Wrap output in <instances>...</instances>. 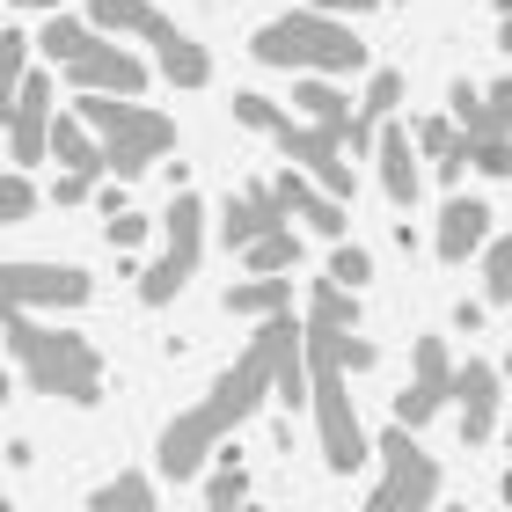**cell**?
Instances as JSON below:
<instances>
[{"mask_svg": "<svg viewBox=\"0 0 512 512\" xmlns=\"http://www.w3.org/2000/svg\"><path fill=\"white\" fill-rule=\"evenodd\" d=\"M8 352L22 366V381L59 403H103V359L81 330H52L30 308H8Z\"/></svg>", "mask_w": 512, "mask_h": 512, "instance_id": "cell-2", "label": "cell"}, {"mask_svg": "<svg viewBox=\"0 0 512 512\" xmlns=\"http://www.w3.org/2000/svg\"><path fill=\"white\" fill-rule=\"evenodd\" d=\"M308 8H322V15H366V8H381V0H308Z\"/></svg>", "mask_w": 512, "mask_h": 512, "instance_id": "cell-38", "label": "cell"}, {"mask_svg": "<svg viewBox=\"0 0 512 512\" xmlns=\"http://www.w3.org/2000/svg\"><path fill=\"white\" fill-rule=\"evenodd\" d=\"M286 227V198H278V183H249V191L227 198V249H249V242H264Z\"/></svg>", "mask_w": 512, "mask_h": 512, "instance_id": "cell-15", "label": "cell"}, {"mask_svg": "<svg viewBox=\"0 0 512 512\" xmlns=\"http://www.w3.org/2000/svg\"><path fill=\"white\" fill-rule=\"evenodd\" d=\"M88 22H96V30H110V37H147V44H161V37L176 30L154 0H88Z\"/></svg>", "mask_w": 512, "mask_h": 512, "instance_id": "cell-19", "label": "cell"}, {"mask_svg": "<svg viewBox=\"0 0 512 512\" xmlns=\"http://www.w3.org/2000/svg\"><path fill=\"white\" fill-rule=\"evenodd\" d=\"M454 330H483V300H461V308H454Z\"/></svg>", "mask_w": 512, "mask_h": 512, "instance_id": "cell-39", "label": "cell"}, {"mask_svg": "<svg viewBox=\"0 0 512 512\" xmlns=\"http://www.w3.org/2000/svg\"><path fill=\"white\" fill-rule=\"evenodd\" d=\"M278 118H286V110H278L271 96H235V125H249V132H278Z\"/></svg>", "mask_w": 512, "mask_h": 512, "instance_id": "cell-33", "label": "cell"}, {"mask_svg": "<svg viewBox=\"0 0 512 512\" xmlns=\"http://www.w3.org/2000/svg\"><path fill=\"white\" fill-rule=\"evenodd\" d=\"M483 300H491V308H512V235L491 242V256H483Z\"/></svg>", "mask_w": 512, "mask_h": 512, "instance_id": "cell-29", "label": "cell"}, {"mask_svg": "<svg viewBox=\"0 0 512 512\" xmlns=\"http://www.w3.org/2000/svg\"><path fill=\"white\" fill-rule=\"evenodd\" d=\"M198 249H205V205H198L191 191H176V198H169V249H161L154 271H139V300H147V308H169V300L191 286Z\"/></svg>", "mask_w": 512, "mask_h": 512, "instance_id": "cell-7", "label": "cell"}, {"mask_svg": "<svg viewBox=\"0 0 512 512\" xmlns=\"http://www.w3.org/2000/svg\"><path fill=\"white\" fill-rule=\"evenodd\" d=\"M278 198H286V213H300L315 235H344V198L322 191L308 169H286V176H278Z\"/></svg>", "mask_w": 512, "mask_h": 512, "instance_id": "cell-18", "label": "cell"}, {"mask_svg": "<svg viewBox=\"0 0 512 512\" xmlns=\"http://www.w3.org/2000/svg\"><path fill=\"white\" fill-rule=\"evenodd\" d=\"M52 161H59L66 176H96V183L110 176V147H103V132L88 125L81 110H74V118H59V125H52Z\"/></svg>", "mask_w": 512, "mask_h": 512, "instance_id": "cell-16", "label": "cell"}, {"mask_svg": "<svg viewBox=\"0 0 512 512\" xmlns=\"http://www.w3.org/2000/svg\"><path fill=\"white\" fill-rule=\"evenodd\" d=\"M417 147L439 154V161H454V154H461V139H454V125H447V118H425V125H417Z\"/></svg>", "mask_w": 512, "mask_h": 512, "instance_id": "cell-34", "label": "cell"}, {"mask_svg": "<svg viewBox=\"0 0 512 512\" xmlns=\"http://www.w3.org/2000/svg\"><path fill=\"white\" fill-rule=\"evenodd\" d=\"M293 308V293H286V278H242L235 293H227V315H249V322H271V315H286Z\"/></svg>", "mask_w": 512, "mask_h": 512, "instance_id": "cell-23", "label": "cell"}, {"mask_svg": "<svg viewBox=\"0 0 512 512\" xmlns=\"http://www.w3.org/2000/svg\"><path fill=\"white\" fill-rule=\"evenodd\" d=\"M154 52H161V74H169L176 88H205V81H213V59H205V44H198V37L169 30V37L154 44Z\"/></svg>", "mask_w": 512, "mask_h": 512, "instance_id": "cell-22", "label": "cell"}, {"mask_svg": "<svg viewBox=\"0 0 512 512\" xmlns=\"http://www.w3.org/2000/svg\"><path fill=\"white\" fill-rule=\"evenodd\" d=\"M242 491H249V483H242V469H235V454H227V461H220V476L205 483V505H220V512H242Z\"/></svg>", "mask_w": 512, "mask_h": 512, "instance_id": "cell-32", "label": "cell"}, {"mask_svg": "<svg viewBox=\"0 0 512 512\" xmlns=\"http://www.w3.org/2000/svg\"><path fill=\"white\" fill-rule=\"evenodd\" d=\"M374 454H381V483H374V498H366V512H432L439 461L410 439V425H388L374 439Z\"/></svg>", "mask_w": 512, "mask_h": 512, "instance_id": "cell-6", "label": "cell"}, {"mask_svg": "<svg viewBox=\"0 0 512 512\" xmlns=\"http://www.w3.org/2000/svg\"><path fill=\"white\" fill-rule=\"evenodd\" d=\"M271 147L286 154L293 169H308V176L322 183V191L352 198V161H344V147H352V139H344V132H330V125H293V118H278Z\"/></svg>", "mask_w": 512, "mask_h": 512, "instance_id": "cell-8", "label": "cell"}, {"mask_svg": "<svg viewBox=\"0 0 512 512\" xmlns=\"http://www.w3.org/2000/svg\"><path fill=\"white\" fill-rule=\"evenodd\" d=\"M403 103V74H395V66H381L374 81H366V103H359V118H352V154H374V139H381V125H388V110Z\"/></svg>", "mask_w": 512, "mask_h": 512, "instance_id": "cell-20", "label": "cell"}, {"mask_svg": "<svg viewBox=\"0 0 512 512\" xmlns=\"http://www.w3.org/2000/svg\"><path fill=\"white\" fill-rule=\"evenodd\" d=\"M249 52L264 66H286V74H337V81L366 66V44L344 30V15H322V8H300V15L264 22Z\"/></svg>", "mask_w": 512, "mask_h": 512, "instance_id": "cell-4", "label": "cell"}, {"mask_svg": "<svg viewBox=\"0 0 512 512\" xmlns=\"http://www.w3.org/2000/svg\"><path fill=\"white\" fill-rule=\"evenodd\" d=\"M0 110H8L0 125H8V161L15 169H30V161L52 154V125H59L52 118V74H30L15 88V103H0Z\"/></svg>", "mask_w": 512, "mask_h": 512, "instance_id": "cell-10", "label": "cell"}, {"mask_svg": "<svg viewBox=\"0 0 512 512\" xmlns=\"http://www.w3.org/2000/svg\"><path fill=\"white\" fill-rule=\"evenodd\" d=\"M88 191H96V176H66V169H59V183H52V205H81Z\"/></svg>", "mask_w": 512, "mask_h": 512, "instance_id": "cell-36", "label": "cell"}, {"mask_svg": "<svg viewBox=\"0 0 512 512\" xmlns=\"http://www.w3.org/2000/svg\"><path fill=\"white\" fill-rule=\"evenodd\" d=\"M461 139H512V81H491V88H483V118L461 132Z\"/></svg>", "mask_w": 512, "mask_h": 512, "instance_id": "cell-27", "label": "cell"}, {"mask_svg": "<svg viewBox=\"0 0 512 512\" xmlns=\"http://www.w3.org/2000/svg\"><path fill=\"white\" fill-rule=\"evenodd\" d=\"M242 256H249V271H264V278H286V271L300 264V235H293V227H278V235L249 242Z\"/></svg>", "mask_w": 512, "mask_h": 512, "instance_id": "cell-26", "label": "cell"}, {"mask_svg": "<svg viewBox=\"0 0 512 512\" xmlns=\"http://www.w3.org/2000/svg\"><path fill=\"white\" fill-rule=\"evenodd\" d=\"M330 278H337V286H366V278H374V256H366V249H352V242H337V256H330Z\"/></svg>", "mask_w": 512, "mask_h": 512, "instance_id": "cell-31", "label": "cell"}, {"mask_svg": "<svg viewBox=\"0 0 512 512\" xmlns=\"http://www.w3.org/2000/svg\"><path fill=\"white\" fill-rule=\"evenodd\" d=\"M66 81H74V88H96V96H139V88H147V66H139L132 52H118L110 37H96L74 66H66Z\"/></svg>", "mask_w": 512, "mask_h": 512, "instance_id": "cell-13", "label": "cell"}, {"mask_svg": "<svg viewBox=\"0 0 512 512\" xmlns=\"http://www.w3.org/2000/svg\"><path fill=\"white\" fill-rule=\"evenodd\" d=\"M454 366H447V344H439V337H417V352H410V388L403 395H395V425H432V417L439 410H447L454 403Z\"/></svg>", "mask_w": 512, "mask_h": 512, "instance_id": "cell-9", "label": "cell"}, {"mask_svg": "<svg viewBox=\"0 0 512 512\" xmlns=\"http://www.w3.org/2000/svg\"><path fill=\"white\" fill-rule=\"evenodd\" d=\"M505 505H512V469H505Z\"/></svg>", "mask_w": 512, "mask_h": 512, "instance_id": "cell-41", "label": "cell"}, {"mask_svg": "<svg viewBox=\"0 0 512 512\" xmlns=\"http://www.w3.org/2000/svg\"><path fill=\"white\" fill-rule=\"evenodd\" d=\"M88 44H96V22H81V15H52L44 22V52H52L59 66H74Z\"/></svg>", "mask_w": 512, "mask_h": 512, "instance_id": "cell-25", "label": "cell"}, {"mask_svg": "<svg viewBox=\"0 0 512 512\" xmlns=\"http://www.w3.org/2000/svg\"><path fill=\"white\" fill-rule=\"evenodd\" d=\"M30 81V37L0 30V103H15V88Z\"/></svg>", "mask_w": 512, "mask_h": 512, "instance_id": "cell-28", "label": "cell"}, {"mask_svg": "<svg viewBox=\"0 0 512 512\" xmlns=\"http://www.w3.org/2000/svg\"><path fill=\"white\" fill-rule=\"evenodd\" d=\"M374 154H381V191L395 198V205H410L417 191H425V176H417V132H403V125H381V139H374Z\"/></svg>", "mask_w": 512, "mask_h": 512, "instance_id": "cell-17", "label": "cell"}, {"mask_svg": "<svg viewBox=\"0 0 512 512\" xmlns=\"http://www.w3.org/2000/svg\"><path fill=\"white\" fill-rule=\"evenodd\" d=\"M103 227H110V242H118V249H139V242H147V213H125V205H118Z\"/></svg>", "mask_w": 512, "mask_h": 512, "instance_id": "cell-35", "label": "cell"}, {"mask_svg": "<svg viewBox=\"0 0 512 512\" xmlns=\"http://www.w3.org/2000/svg\"><path fill=\"white\" fill-rule=\"evenodd\" d=\"M498 395H505V366H483L469 359L454 381V403H461V447H483L498 432Z\"/></svg>", "mask_w": 512, "mask_h": 512, "instance_id": "cell-12", "label": "cell"}, {"mask_svg": "<svg viewBox=\"0 0 512 512\" xmlns=\"http://www.w3.org/2000/svg\"><path fill=\"white\" fill-rule=\"evenodd\" d=\"M205 512H220V505H205Z\"/></svg>", "mask_w": 512, "mask_h": 512, "instance_id": "cell-43", "label": "cell"}, {"mask_svg": "<svg viewBox=\"0 0 512 512\" xmlns=\"http://www.w3.org/2000/svg\"><path fill=\"white\" fill-rule=\"evenodd\" d=\"M0 293H8V308H88L96 286L74 264H8Z\"/></svg>", "mask_w": 512, "mask_h": 512, "instance_id": "cell-11", "label": "cell"}, {"mask_svg": "<svg viewBox=\"0 0 512 512\" xmlns=\"http://www.w3.org/2000/svg\"><path fill=\"white\" fill-rule=\"evenodd\" d=\"M447 512H461V505H447Z\"/></svg>", "mask_w": 512, "mask_h": 512, "instance_id": "cell-44", "label": "cell"}, {"mask_svg": "<svg viewBox=\"0 0 512 512\" xmlns=\"http://www.w3.org/2000/svg\"><path fill=\"white\" fill-rule=\"evenodd\" d=\"M491 242V205L483 198H447L439 205V227H432V256L439 264H461V256H476Z\"/></svg>", "mask_w": 512, "mask_h": 512, "instance_id": "cell-14", "label": "cell"}, {"mask_svg": "<svg viewBox=\"0 0 512 512\" xmlns=\"http://www.w3.org/2000/svg\"><path fill=\"white\" fill-rule=\"evenodd\" d=\"M74 110L103 132V147H110V176H118V183L147 176L154 161L176 147V125L161 118V110H139L132 96H96V88H74Z\"/></svg>", "mask_w": 512, "mask_h": 512, "instance_id": "cell-5", "label": "cell"}, {"mask_svg": "<svg viewBox=\"0 0 512 512\" xmlns=\"http://www.w3.org/2000/svg\"><path fill=\"white\" fill-rule=\"evenodd\" d=\"M88 512H161L154 505V483L147 476H110L96 498H88Z\"/></svg>", "mask_w": 512, "mask_h": 512, "instance_id": "cell-24", "label": "cell"}, {"mask_svg": "<svg viewBox=\"0 0 512 512\" xmlns=\"http://www.w3.org/2000/svg\"><path fill=\"white\" fill-rule=\"evenodd\" d=\"M352 366L337 359V344L322 322H308V403H315V439H322V461L337 476H359L374 461V439L359 432V410H352V388H344Z\"/></svg>", "mask_w": 512, "mask_h": 512, "instance_id": "cell-3", "label": "cell"}, {"mask_svg": "<svg viewBox=\"0 0 512 512\" xmlns=\"http://www.w3.org/2000/svg\"><path fill=\"white\" fill-rule=\"evenodd\" d=\"M8 8H44V15H59V0H8Z\"/></svg>", "mask_w": 512, "mask_h": 512, "instance_id": "cell-40", "label": "cell"}, {"mask_svg": "<svg viewBox=\"0 0 512 512\" xmlns=\"http://www.w3.org/2000/svg\"><path fill=\"white\" fill-rule=\"evenodd\" d=\"M300 352H308V330L293 322V308H286V315H271L264 330L249 337V352L227 366L213 388H205V403H191L169 432H161V469H169V483H191L205 461H213V447H227V432L249 425V417L264 410V395L308 403Z\"/></svg>", "mask_w": 512, "mask_h": 512, "instance_id": "cell-1", "label": "cell"}, {"mask_svg": "<svg viewBox=\"0 0 512 512\" xmlns=\"http://www.w3.org/2000/svg\"><path fill=\"white\" fill-rule=\"evenodd\" d=\"M30 213H37L30 176H22V169H8V176H0V220H30Z\"/></svg>", "mask_w": 512, "mask_h": 512, "instance_id": "cell-30", "label": "cell"}, {"mask_svg": "<svg viewBox=\"0 0 512 512\" xmlns=\"http://www.w3.org/2000/svg\"><path fill=\"white\" fill-rule=\"evenodd\" d=\"M293 103L308 110V125H330V132H352V118H359V110L344 103V88H337V74H300V88H293Z\"/></svg>", "mask_w": 512, "mask_h": 512, "instance_id": "cell-21", "label": "cell"}, {"mask_svg": "<svg viewBox=\"0 0 512 512\" xmlns=\"http://www.w3.org/2000/svg\"><path fill=\"white\" fill-rule=\"evenodd\" d=\"M505 381H512V359H505Z\"/></svg>", "mask_w": 512, "mask_h": 512, "instance_id": "cell-42", "label": "cell"}, {"mask_svg": "<svg viewBox=\"0 0 512 512\" xmlns=\"http://www.w3.org/2000/svg\"><path fill=\"white\" fill-rule=\"evenodd\" d=\"M454 118H461V132L483 118V88H454Z\"/></svg>", "mask_w": 512, "mask_h": 512, "instance_id": "cell-37", "label": "cell"}]
</instances>
